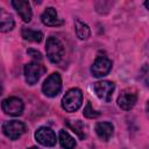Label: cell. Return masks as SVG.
Wrapping results in <instances>:
<instances>
[{
    "instance_id": "obj_2",
    "label": "cell",
    "mask_w": 149,
    "mask_h": 149,
    "mask_svg": "<svg viewBox=\"0 0 149 149\" xmlns=\"http://www.w3.org/2000/svg\"><path fill=\"white\" fill-rule=\"evenodd\" d=\"M47 56L50 62L59 63L64 56V45L63 43L56 37H49L45 44Z\"/></svg>"
},
{
    "instance_id": "obj_9",
    "label": "cell",
    "mask_w": 149,
    "mask_h": 149,
    "mask_svg": "<svg viewBox=\"0 0 149 149\" xmlns=\"http://www.w3.org/2000/svg\"><path fill=\"white\" fill-rule=\"evenodd\" d=\"M36 141L44 147H54L56 144V135L48 127H41L35 132Z\"/></svg>"
},
{
    "instance_id": "obj_8",
    "label": "cell",
    "mask_w": 149,
    "mask_h": 149,
    "mask_svg": "<svg viewBox=\"0 0 149 149\" xmlns=\"http://www.w3.org/2000/svg\"><path fill=\"white\" fill-rule=\"evenodd\" d=\"M112 69V62L105 57V56H100L98 58H95V61L93 62L92 66H91V72L94 77H104L106 76Z\"/></svg>"
},
{
    "instance_id": "obj_22",
    "label": "cell",
    "mask_w": 149,
    "mask_h": 149,
    "mask_svg": "<svg viewBox=\"0 0 149 149\" xmlns=\"http://www.w3.org/2000/svg\"><path fill=\"white\" fill-rule=\"evenodd\" d=\"M29 149H37V148H29Z\"/></svg>"
},
{
    "instance_id": "obj_5",
    "label": "cell",
    "mask_w": 149,
    "mask_h": 149,
    "mask_svg": "<svg viewBox=\"0 0 149 149\" xmlns=\"http://www.w3.org/2000/svg\"><path fill=\"white\" fill-rule=\"evenodd\" d=\"M2 132H3V134L8 139H10V140H17L26 132V126L21 121L9 120V121L3 122V125H2Z\"/></svg>"
},
{
    "instance_id": "obj_11",
    "label": "cell",
    "mask_w": 149,
    "mask_h": 149,
    "mask_svg": "<svg viewBox=\"0 0 149 149\" xmlns=\"http://www.w3.org/2000/svg\"><path fill=\"white\" fill-rule=\"evenodd\" d=\"M12 5L16 9V12L19 13V15L21 16V19L24 22H29L31 20L33 12H31V8H30V5H29L28 1H24V0H13Z\"/></svg>"
},
{
    "instance_id": "obj_14",
    "label": "cell",
    "mask_w": 149,
    "mask_h": 149,
    "mask_svg": "<svg viewBox=\"0 0 149 149\" xmlns=\"http://www.w3.org/2000/svg\"><path fill=\"white\" fill-rule=\"evenodd\" d=\"M14 27L13 16L0 7V31H9Z\"/></svg>"
},
{
    "instance_id": "obj_16",
    "label": "cell",
    "mask_w": 149,
    "mask_h": 149,
    "mask_svg": "<svg viewBox=\"0 0 149 149\" xmlns=\"http://www.w3.org/2000/svg\"><path fill=\"white\" fill-rule=\"evenodd\" d=\"M74 28H76V34L80 40H87L90 37L91 30H90V27L85 22H83L80 20H76Z\"/></svg>"
},
{
    "instance_id": "obj_7",
    "label": "cell",
    "mask_w": 149,
    "mask_h": 149,
    "mask_svg": "<svg viewBox=\"0 0 149 149\" xmlns=\"http://www.w3.org/2000/svg\"><path fill=\"white\" fill-rule=\"evenodd\" d=\"M93 88H94L97 95H98L101 100L108 102V101H111V99H112V95H113L115 85H114L113 81H109V80H101V81L94 83Z\"/></svg>"
},
{
    "instance_id": "obj_6",
    "label": "cell",
    "mask_w": 149,
    "mask_h": 149,
    "mask_svg": "<svg viewBox=\"0 0 149 149\" xmlns=\"http://www.w3.org/2000/svg\"><path fill=\"white\" fill-rule=\"evenodd\" d=\"M2 111L12 116H19L23 112V101L17 97H9L1 104Z\"/></svg>"
},
{
    "instance_id": "obj_19",
    "label": "cell",
    "mask_w": 149,
    "mask_h": 149,
    "mask_svg": "<svg viewBox=\"0 0 149 149\" xmlns=\"http://www.w3.org/2000/svg\"><path fill=\"white\" fill-rule=\"evenodd\" d=\"M83 114H84V116H86V118H88V119H94V118H98V116L100 115L99 112H97V111L93 109V107L91 106V102H87V104H86Z\"/></svg>"
},
{
    "instance_id": "obj_10",
    "label": "cell",
    "mask_w": 149,
    "mask_h": 149,
    "mask_svg": "<svg viewBox=\"0 0 149 149\" xmlns=\"http://www.w3.org/2000/svg\"><path fill=\"white\" fill-rule=\"evenodd\" d=\"M137 101V94L134 90L127 88L121 92V94L118 98V105L120 108L125 111H129L134 107V105Z\"/></svg>"
},
{
    "instance_id": "obj_1",
    "label": "cell",
    "mask_w": 149,
    "mask_h": 149,
    "mask_svg": "<svg viewBox=\"0 0 149 149\" xmlns=\"http://www.w3.org/2000/svg\"><path fill=\"white\" fill-rule=\"evenodd\" d=\"M83 102V93L79 88H71L69 90L63 99H62V107L66 112H76Z\"/></svg>"
},
{
    "instance_id": "obj_17",
    "label": "cell",
    "mask_w": 149,
    "mask_h": 149,
    "mask_svg": "<svg viewBox=\"0 0 149 149\" xmlns=\"http://www.w3.org/2000/svg\"><path fill=\"white\" fill-rule=\"evenodd\" d=\"M59 143H61L62 148H64V149H73L76 147V141L65 130L59 132Z\"/></svg>"
},
{
    "instance_id": "obj_4",
    "label": "cell",
    "mask_w": 149,
    "mask_h": 149,
    "mask_svg": "<svg viewBox=\"0 0 149 149\" xmlns=\"http://www.w3.org/2000/svg\"><path fill=\"white\" fill-rule=\"evenodd\" d=\"M44 72H45V68L35 61L24 65V78L27 84L29 85H35Z\"/></svg>"
},
{
    "instance_id": "obj_18",
    "label": "cell",
    "mask_w": 149,
    "mask_h": 149,
    "mask_svg": "<svg viewBox=\"0 0 149 149\" xmlns=\"http://www.w3.org/2000/svg\"><path fill=\"white\" fill-rule=\"evenodd\" d=\"M68 126L80 137V139H84L86 135H85V126H84V123L81 122V121H79V120H76V121H72V122H70V121H68Z\"/></svg>"
},
{
    "instance_id": "obj_15",
    "label": "cell",
    "mask_w": 149,
    "mask_h": 149,
    "mask_svg": "<svg viewBox=\"0 0 149 149\" xmlns=\"http://www.w3.org/2000/svg\"><path fill=\"white\" fill-rule=\"evenodd\" d=\"M21 35L26 41H29V42H37L38 43L43 38V34L41 31L34 30V29H30V28H22Z\"/></svg>"
},
{
    "instance_id": "obj_20",
    "label": "cell",
    "mask_w": 149,
    "mask_h": 149,
    "mask_svg": "<svg viewBox=\"0 0 149 149\" xmlns=\"http://www.w3.org/2000/svg\"><path fill=\"white\" fill-rule=\"evenodd\" d=\"M27 52H28L29 55H31V57H34L36 61H37V59H38V61H41V59H42V55H41L38 51L34 50V49H29Z\"/></svg>"
},
{
    "instance_id": "obj_12",
    "label": "cell",
    "mask_w": 149,
    "mask_h": 149,
    "mask_svg": "<svg viewBox=\"0 0 149 149\" xmlns=\"http://www.w3.org/2000/svg\"><path fill=\"white\" fill-rule=\"evenodd\" d=\"M41 20L45 26H50V27L61 26L63 23L62 19L58 17V14H57V12L54 7H48L43 12V14L41 16Z\"/></svg>"
},
{
    "instance_id": "obj_13",
    "label": "cell",
    "mask_w": 149,
    "mask_h": 149,
    "mask_svg": "<svg viewBox=\"0 0 149 149\" xmlns=\"http://www.w3.org/2000/svg\"><path fill=\"white\" fill-rule=\"evenodd\" d=\"M113 130L114 127L111 122H98L95 125V133L104 141H108L111 139V136L113 135Z\"/></svg>"
},
{
    "instance_id": "obj_21",
    "label": "cell",
    "mask_w": 149,
    "mask_h": 149,
    "mask_svg": "<svg viewBox=\"0 0 149 149\" xmlns=\"http://www.w3.org/2000/svg\"><path fill=\"white\" fill-rule=\"evenodd\" d=\"M2 94V86H1V84H0V95Z\"/></svg>"
},
{
    "instance_id": "obj_3",
    "label": "cell",
    "mask_w": 149,
    "mask_h": 149,
    "mask_svg": "<svg viewBox=\"0 0 149 149\" xmlns=\"http://www.w3.org/2000/svg\"><path fill=\"white\" fill-rule=\"evenodd\" d=\"M61 90H62V78L57 72L51 73L42 85L43 93L50 98L56 97L61 92Z\"/></svg>"
}]
</instances>
